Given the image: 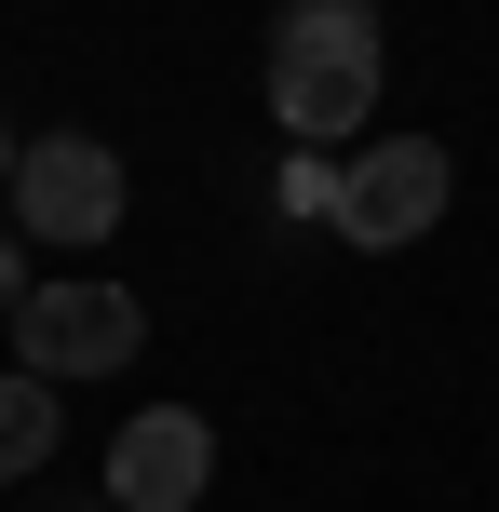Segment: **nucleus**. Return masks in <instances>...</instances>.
I'll return each instance as SVG.
<instances>
[{
	"instance_id": "5",
	"label": "nucleus",
	"mask_w": 499,
	"mask_h": 512,
	"mask_svg": "<svg viewBox=\"0 0 499 512\" xmlns=\"http://www.w3.org/2000/svg\"><path fill=\"white\" fill-rule=\"evenodd\" d=\"M203 472H216V432H203V418H189V405H135L122 445H108V512H189Z\"/></svg>"
},
{
	"instance_id": "1",
	"label": "nucleus",
	"mask_w": 499,
	"mask_h": 512,
	"mask_svg": "<svg viewBox=\"0 0 499 512\" xmlns=\"http://www.w3.org/2000/svg\"><path fill=\"white\" fill-rule=\"evenodd\" d=\"M365 95H378V14L365 0H284L270 14V122L297 149H338V135H365Z\"/></svg>"
},
{
	"instance_id": "8",
	"label": "nucleus",
	"mask_w": 499,
	"mask_h": 512,
	"mask_svg": "<svg viewBox=\"0 0 499 512\" xmlns=\"http://www.w3.org/2000/svg\"><path fill=\"white\" fill-rule=\"evenodd\" d=\"M0 310H27V243L0 230Z\"/></svg>"
},
{
	"instance_id": "3",
	"label": "nucleus",
	"mask_w": 499,
	"mask_h": 512,
	"mask_svg": "<svg viewBox=\"0 0 499 512\" xmlns=\"http://www.w3.org/2000/svg\"><path fill=\"white\" fill-rule=\"evenodd\" d=\"M14 230L27 243H108V230H122V162H108L95 135L14 149Z\"/></svg>"
},
{
	"instance_id": "9",
	"label": "nucleus",
	"mask_w": 499,
	"mask_h": 512,
	"mask_svg": "<svg viewBox=\"0 0 499 512\" xmlns=\"http://www.w3.org/2000/svg\"><path fill=\"white\" fill-rule=\"evenodd\" d=\"M0 189H14V122H0Z\"/></svg>"
},
{
	"instance_id": "4",
	"label": "nucleus",
	"mask_w": 499,
	"mask_h": 512,
	"mask_svg": "<svg viewBox=\"0 0 499 512\" xmlns=\"http://www.w3.org/2000/svg\"><path fill=\"white\" fill-rule=\"evenodd\" d=\"M446 189H459V162L432 149V135H378V149L351 162V189H338V243H365V256L419 243L432 216H446Z\"/></svg>"
},
{
	"instance_id": "6",
	"label": "nucleus",
	"mask_w": 499,
	"mask_h": 512,
	"mask_svg": "<svg viewBox=\"0 0 499 512\" xmlns=\"http://www.w3.org/2000/svg\"><path fill=\"white\" fill-rule=\"evenodd\" d=\"M54 459V378H27V364H0V486L14 472Z\"/></svg>"
},
{
	"instance_id": "7",
	"label": "nucleus",
	"mask_w": 499,
	"mask_h": 512,
	"mask_svg": "<svg viewBox=\"0 0 499 512\" xmlns=\"http://www.w3.org/2000/svg\"><path fill=\"white\" fill-rule=\"evenodd\" d=\"M338 189H351V176H338L324 149H297V162H284V216H324V230H338Z\"/></svg>"
},
{
	"instance_id": "2",
	"label": "nucleus",
	"mask_w": 499,
	"mask_h": 512,
	"mask_svg": "<svg viewBox=\"0 0 499 512\" xmlns=\"http://www.w3.org/2000/svg\"><path fill=\"white\" fill-rule=\"evenodd\" d=\"M135 351H149V297L135 283H27V310H14L27 378H122Z\"/></svg>"
}]
</instances>
